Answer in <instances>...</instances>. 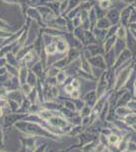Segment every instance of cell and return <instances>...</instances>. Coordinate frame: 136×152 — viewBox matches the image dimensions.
<instances>
[{
    "mask_svg": "<svg viewBox=\"0 0 136 152\" xmlns=\"http://www.w3.org/2000/svg\"><path fill=\"white\" fill-rule=\"evenodd\" d=\"M1 115H2V112H1V110H0V117H1Z\"/></svg>",
    "mask_w": 136,
    "mask_h": 152,
    "instance_id": "obj_1",
    "label": "cell"
}]
</instances>
